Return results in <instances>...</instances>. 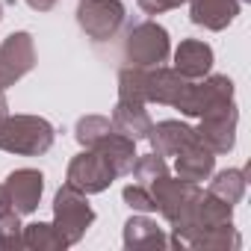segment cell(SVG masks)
Instances as JSON below:
<instances>
[{"instance_id": "1", "label": "cell", "mask_w": 251, "mask_h": 251, "mask_svg": "<svg viewBox=\"0 0 251 251\" xmlns=\"http://www.w3.org/2000/svg\"><path fill=\"white\" fill-rule=\"evenodd\" d=\"M56 127L42 115L6 112L0 118V151L15 157H42L53 148Z\"/></svg>"}, {"instance_id": "2", "label": "cell", "mask_w": 251, "mask_h": 251, "mask_svg": "<svg viewBox=\"0 0 251 251\" xmlns=\"http://www.w3.org/2000/svg\"><path fill=\"white\" fill-rule=\"evenodd\" d=\"M121 53H124V62L127 65H142V68H154V65H166L169 56H172V39H169V30L151 18L133 24L124 36V45H121Z\"/></svg>"}, {"instance_id": "3", "label": "cell", "mask_w": 251, "mask_h": 251, "mask_svg": "<svg viewBox=\"0 0 251 251\" xmlns=\"http://www.w3.org/2000/svg\"><path fill=\"white\" fill-rule=\"evenodd\" d=\"M148 189H151V198H154L157 213L169 222L172 233L177 227H183V222L189 219L198 195L204 192L201 183H192V180H183V177H172V175H163V177L151 180Z\"/></svg>"}, {"instance_id": "4", "label": "cell", "mask_w": 251, "mask_h": 251, "mask_svg": "<svg viewBox=\"0 0 251 251\" xmlns=\"http://www.w3.org/2000/svg\"><path fill=\"white\" fill-rule=\"evenodd\" d=\"M92 222H95V210L89 204V195L71 183H62L53 195V227L59 230V236L68 245H77L92 227Z\"/></svg>"}, {"instance_id": "5", "label": "cell", "mask_w": 251, "mask_h": 251, "mask_svg": "<svg viewBox=\"0 0 251 251\" xmlns=\"http://www.w3.org/2000/svg\"><path fill=\"white\" fill-rule=\"evenodd\" d=\"M74 18L89 42L103 45L118 36V30L124 27V18H127V9H124L121 0H77Z\"/></svg>"}, {"instance_id": "6", "label": "cell", "mask_w": 251, "mask_h": 251, "mask_svg": "<svg viewBox=\"0 0 251 251\" xmlns=\"http://www.w3.org/2000/svg\"><path fill=\"white\" fill-rule=\"evenodd\" d=\"M227 222H233V204H227V201H222V198H216L213 192L204 189V192L198 195V201H195L189 219L183 222V227H177L172 236H175L183 248H189L192 239H198L201 233H207V230H213V227H219V225H227Z\"/></svg>"}, {"instance_id": "7", "label": "cell", "mask_w": 251, "mask_h": 251, "mask_svg": "<svg viewBox=\"0 0 251 251\" xmlns=\"http://www.w3.org/2000/svg\"><path fill=\"white\" fill-rule=\"evenodd\" d=\"M236 124H239V109H236V100H227L210 112H204L198 118V139L219 157V154H230L233 145H236Z\"/></svg>"}, {"instance_id": "8", "label": "cell", "mask_w": 251, "mask_h": 251, "mask_svg": "<svg viewBox=\"0 0 251 251\" xmlns=\"http://www.w3.org/2000/svg\"><path fill=\"white\" fill-rule=\"evenodd\" d=\"M36 68V42L33 33L18 30L9 33L0 45V92L15 86L21 77H27Z\"/></svg>"}, {"instance_id": "9", "label": "cell", "mask_w": 251, "mask_h": 251, "mask_svg": "<svg viewBox=\"0 0 251 251\" xmlns=\"http://www.w3.org/2000/svg\"><path fill=\"white\" fill-rule=\"evenodd\" d=\"M0 192H3V207L15 210L18 216H30L42 204L45 175L39 169H15V172L6 175L3 183H0Z\"/></svg>"}, {"instance_id": "10", "label": "cell", "mask_w": 251, "mask_h": 251, "mask_svg": "<svg viewBox=\"0 0 251 251\" xmlns=\"http://www.w3.org/2000/svg\"><path fill=\"white\" fill-rule=\"evenodd\" d=\"M189 92H192V80L177 74L175 68H166V65L145 68V103H163L183 112Z\"/></svg>"}, {"instance_id": "11", "label": "cell", "mask_w": 251, "mask_h": 251, "mask_svg": "<svg viewBox=\"0 0 251 251\" xmlns=\"http://www.w3.org/2000/svg\"><path fill=\"white\" fill-rule=\"evenodd\" d=\"M115 180V172L106 166V160L95 151V148H83L71 163H68V172H65V183L77 186L80 192L86 195H98V192H106Z\"/></svg>"}, {"instance_id": "12", "label": "cell", "mask_w": 251, "mask_h": 251, "mask_svg": "<svg viewBox=\"0 0 251 251\" xmlns=\"http://www.w3.org/2000/svg\"><path fill=\"white\" fill-rule=\"evenodd\" d=\"M227 100H233V80L227 74H207L201 80H192V92H189V100L183 106V115L201 118L204 112H210Z\"/></svg>"}, {"instance_id": "13", "label": "cell", "mask_w": 251, "mask_h": 251, "mask_svg": "<svg viewBox=\"0 0 251 251\" xmlns=\"http://www.w3.org/2000/svg\"><path fill=\"white\" fill-rule=\"evenodd\" d=\"M242 9V0H189V21L195 27L222 33L227 30Z\"/></svg>"}, {"instance_id": "14", "label": "cell", "mask_w": 251, "mask_h": 251, "mask_svg": "<svg viewBox=\"0 0 251 251\" xmlns=\"http://www.w3.org/2000/svg\"><path fill=\"white\" fill-rule=\"evenodd\" d=\"M145 106H148V103L118 100V103L112 106V115H109L112 130L121 133V136H127V139H133V142H145L148 133H151V124H154V118L148 115Z\"/></svg>"}, {"instance_id": "15", "label": "cell", "mask_w": 251, "mask_h": 251, "mask_svg": "<svg viewBox=\"0 0 251 251\" xmlns=\"http://www.w3.org/2000/svg\"><path fill=\"white\" fill-rule=\"evenodd\" d=\"M192 139H198L195 127H189L180 118H163L157 124H151V133L145 142H151V151L160 157H175L183 145H189Z\"/></svg>"}, {"instance_id": "16", "label": "cell", "mask_w": 251, "mask_h": 251, "mask_svg": "<svg viewBox=\"0 0 251 251\" xmlns=\"http://www.w3.org/2000/svg\"><path fill=\"white\" fill-rule=\"evenodd\" d=\"M175 172H177V177L192 180V183L210 180V175L216 172V154L201 139H192L189 145H183L175 154Z\"/></svg>"}, {"instance_id": "17", "label": "cell", "mask_w": 251, "mask_h": 251, "mask_svg": "<svg viewBox=\"0 0 251 251\" xmlns=\"http://www.w3.org/2000/svg\"><path fill=\"white\" fill-rule=\"evenodd\" d=\"M213 62H216V56H213V48L207 42H201V39H183L175 48V65L172 68L177 74L189 77V80H201V77H207L213 71Z\"/></svg>"}, {"instance_id": "18", "label": "cell", "mask_w": 251, "mask_h": 251, "mask_svg": "<svg viewBox=\"0 0 251 251\" xmlns=\"http://www.w3.org/2000/svg\"><path fill=\"white\" fill-rule=\"evenodd\" d=\"M124 248H130V251L169 248V236L148 213H136L124 222Z\"/></svg>"}, {"instance_id": "19", "label": "cell", "mask_w": 251, "mask_h": 251, "mask_svg": "<svg viewBox=\"0 0 251 251\" xmlns=\"http://www.w3.org/2000/svg\"><path fill=\"white\" fill-rule=\"evenodd\" d=\"M92 148L106 160V166L115 172V177L130 175L133 160H136V142H133V139H127V136H121V133L109 130V133H103Z\"/></svg>"}, {"instance_id": "20", "label": "cell", "mask_w": 251, "mask_h": 251, "mask_svg": "<svg viewBox=\"0 0 251 251\" xmlns=\"http://www.w3.org/2000/svg\"><path fill=\"white\" fill-rule=\"evenodd\" d=\"M210 186L207 192H213L216 198L227 201V204H239L245 198V186H248V172L245 169H222V172H213L210 175Z\"/></svg>"}, {"instance_id": "21", "label": "cell", "mask_w": 251, "mask_h": 251, "mask_svg": "<svg viewBox=\"0 0 251 251\" xmlns=\"http://www.w3.org/2000/svg\"><path fill=\"white\" fill-rule=\"evenodd\" d=\"M21 245L30 248V251H59V248H68V242L59 236L53 222H30V225H24Z\"/></svg>"}, {"instance_id": "22", "label": "cell", "mask_w": 251, "mask_h": 251, "mask_svg": "<svg viewBox=\"0 0 251 251\" xmlns=\"http://www.w3.org/2000/svg\"><path fill=\"white\" fill-rule=\"evenodd\" d=\"M189 248H195V251H236V248H242V236L233 227V222H227V225H219V227L201 233L198 239H192Z\"/></svg>"}, {"instance_id": "23", "label": "cell", "mask_w": 251, "mask_h": 251, "mask_svg": "<svg viewBox=\"0 0 251 251\" xmlns=\"http://www.w3.org/2000/svg\"><path fill=\"white\" fill-rule=\"evenodd\" d=\"M112 130V124L106 115H80L77 124H74V139L83 145V148H92L103 133Z\"/></svg>"}, {"instance_id": "24", "label": "cell", "mask_w": 251, "mask_h": 251, "mask_svg": "<svg viewBox=\"0 0 251 251\" xmlns=\"http://www.w3.org/2000/svg\"><path fill=\"white\" fill-rule=\"evenodd\" d=\"M130 175H133V180L136 183H151V180H157V177H163V175H169V163H166V157H160V154H136V160H133V169H130Z\"/></svg>"}, {"instance_id": "25", "label": "cell", "mask_w": 251, "mask_h": 251, "mask_svg": "<svg viewBox=\"0 0 251 251\" xmlns=\"http://www.w3.org/2000/svg\"><path fill=\"white\" fill-rule=\"evenodd\" d=\"M21 216L15 210H0V248H24L21 245Z\"/></svg>"}, {"instance_id": "26", "label": "cell", "mask_w": 251, "mask_h": 251, "mask_svg": "<svg viewBox=\"0 0 251 251\" xmlns=\"http://www.w3.org/2000/svg\"><path fill=\"white\" fill-rule=\"evenodd\" d=\"M121 198H124V204H127L133 213H157V207H154V198H151V189L145 186V183H130V186H124L121 189Z\"/></svg>"}, {"instance_id": "27", "label": "cell", "mask_w": 251, "mask_h": 251, "mask_svg": "<svg viewBox=\"0 0 251 251\" xmlns=\"http://www.w3.org/2000/svg\"><path fill=\"white\" fill-rule=\"evenodd\" d=\"M139 9L145 15H163V12H172V9H180L189 0H136Z\"/></svg>"}, {"instance_id": "28", "label": "cell", "mask_w": 251, "mask_h": 251, "mask_svg": "<svg viewBox=\"0 0 251 251\" xmlns=\"http://www.w3.org/2000/svg\"><path fill=\"white\" fill-rule=\"evenodd\" d=\"M24 3H27L30 9H36V12H50L59 0H24Z\"/></svg>"}, {"instance_id": "29", "label": "cell", "mask_w": 251, "mask_h": 251, "mask_svg": "<svg viewBox=\"0 0 251 251\" xmlns=\"http://www.w3.org/2000/svg\"><path fill=\"white\" fill-rule=\"evenodd\" d=\"M0 21H3V0H0Z\"/></svg>"}, {"instance_id": "30", "label": "cell", "mask_w": 251, "mask_h": 251, "mask_svg": "<svg viewBox=\"0 0 251 251\" xmlns=\"http://www.w3.org/2000/svg\"><path fill=\"white\" fill-rule=\"evenodd\" d=\"M0 210H6V207H3V192H0Z\"/></svg>"}, {"instance_id": "31", "label": "cell", "mask_w": 251, "mask_h": 251, "mask_svg": "<svg viewBox=\"0 0 251 251\" xmlns=\"http://www.w3.org/2000/svg\"><path fill=\"white\" fill-rule=\"evenodd\" d=\"M242 3H248V0H242Z\"/></svg>"}]
</instances>
